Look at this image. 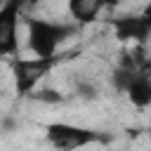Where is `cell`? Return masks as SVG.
I'll use <instances>...</instances> for the list:
<instances>
[{
  "label": "cell",
  "mask_w": 151,
  "mask_h": 151,
  "mask_svg": "<svg viewBox=\"0 0 151 151\" xmlns=\"http://www.w3.org/2000/svg\"><path fill=\"white\" fill-rule=\"evenodd\" d=\"M71 33L68 26H54L47 21H38L31 19L28 21V45L35 52V57H54L57 45Z\"/></svg>",
  "instance_id": "1"
},
{
  "label": "cell",
  "mask_w": 151,
  "mask_h": 151,
  "mask_svg": "<svg viewBox=\"0 0 151 151\" xmlns=\"http://www.w3.org/2000/svg\"><path fill=\"white\" fill-rule=\"evenodd\" d=\"M54 57H35V59H19L14 64V78H17V90L21 94L31 92L35 83L54 66Z\"/></svg>",
  "instance_id": "2"
},
{
  "label": "cell",
  "mask_w": 151,
  "mask_h": 151,
  "mask_svg": "<svg viewBox=\"0 0 151 151\" xmlns=\"http://www.w3.org/2000/svg\"><path fill=\"white\" fill-rule=\"evenodd\" d=\"M47 139L57 149H78V146H85L90 142H97L99 137L92 130L73 127V125H66V123H52L47 127Z\"/></svg>",
  "instance_id": "3"
},
{
  "label": "cell",
  "mask_w": 151,
  "mask_h": 151,
  "mask_svg": "<svg viewBox=\"0 0 151 151\" xmlns=\"http://www.w3.org/2000/svg\"><path fill=\"white\" fill-rule=\"evenodd\" d=\"M113 31L118 40H137V42H146L149 33H151V24L142 17H123L113 21Z\"/></svg>",
  "instance_id": "4"
},
{
  "label": "cell",
  "mask_w": 151,
  "mask_h": 151,
  "mask_svg": "<svg viewBox=\"0 0 151 151\" xmlns=\"http://www.w3.org/2000/svg\"><path fill=\"white\" fill-rule=\"evenodd\" d=\"M104 0H68V9L73 14V19H78L80 24H90L97 19V14L101 12Z\"/></svg>",
  "instance_id": "5"
},
{
  "label": "cell",
  "mask_w": 151,
  "mask_h": 151,
  "mask_svg": "<svg viewBox=\"0 0 151 151\" xmlns=\"http://www.w3.org/2000/svg\"><path fill=\"white\" fill-rule=\"evenodd\" d=\"M127 94H130V101L134 106H149L151 104V80H149V76L137 73V78L127 87Z\"/></svg>",
  "instance_id": "6"
},
{
  "label": "cell",
  "mask_w": 151,
  "mask_h": 151,
  "mask_svg": "<svg viewBox=\"0 0 151 151\" xmlns=\"http://www.w3.org/2000/svg\"><path fill=\"white\" fill-rule=\"evenodd\" d=\"M31 97L38 99V101H50V104L61 101V94H57V92H52V90H40V92H33Z\"/></svg>",
  "instance_id": "7"
},
{
  "label": "cell",
  "mask_w": 151,
  "mask_h": 151,
  "mask_svg": "<svg viewBox=\"0 0 151 151\" xmlns=\"http://www.w3.org/2000/svg\"><path fill=\"white\" fill-rule=\"evenodd\" d=\"M144 19H146V21L151 24V2H149V5L144 7Z\"/></svg>",
  "instance_id": "8"
},
{
  "label": "cell",
  "mask_w": 151,
  "mask_h": 151,
  "mask_svg": "<svg viewBox=\"0 0 151 151\" xmlns=\"http://www.w3.org/2000/svg\"><path fill=\"white\" fill-rule=\"evenodd\" d=\"M120 0H104V5H118Z\"/></svg>",
  "instance_id": "9"
}]
</instances>
